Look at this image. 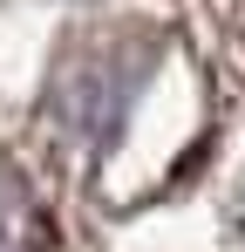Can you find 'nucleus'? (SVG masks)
Segmentation results:
<instances>
[{"label": "nucleus", "mask_w": 245, "mask_h": 252, "mask_svg": "<svg viewBox=\"0 0 245 252\" xmlns=\"http://www.w3.org/2000/svg\"><path fill=\"white\" fill-rule=\"evenodd\" d=\"M0 252H55V225L14 170H0Z\"/></svg>", "instance_id": "obj_1"}]
</instances>
